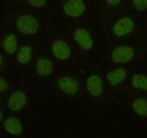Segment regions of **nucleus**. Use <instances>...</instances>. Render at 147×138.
<instances>
[{"mask_svg":"<svg viewBox=\"0 0 147 138\" xmlns=\"http://www.w3.org/2000/svg\"><path fill=\"white\" fill-rule=\"evenodd\" d=\"M136 57V50L132 46L122 45L114 47L111 54L110 59L112 63L117 65H124L131 63Z\"/></svg>","mask_w":147,"mask_h":138,"instance_id":"1","label":"nucleus"},{"mask_svg":"<svg viewBox=\"0 0 147 138\" xmlns=\"http://www.w3.org/2000/svg\"><path fill=\"white\" fill-rule=\"evenodd\" d=\"M15 25L19 32L24 35H35L40 28L38 19L30 14H22L18 17Z\"/></svg>","mask_w":147,"mask_h":138,"instance_id":"2","label":"nucleus"},{"mask_svg":"<svg viewBox=\"0 0 147 138\" xmlns=\"http://www.w3.org/2000/svg\"><path fill=\"white\" fill-rule=\"evenodd\" d=\"M136 29V22L129 16H123L113 23L111 29L113 36L123 38L130 35Z\"/></svg>","mask_w":147,"mask_h":138,"instance_id":"3","label":"nucleus"},{"mask_svg":"<svg viewBox=\"0 0 147 138\" xmlns=\"http://www.w3.org/2000/svg\"><path fill=\"white\" fill-rule=\"evenodd\" d=\"M129 76V71L126 68L119 65L109 69L106 74L107 83L112 87H118L125 82Z\"/></svg>","mask_w":147,"mask_h":138,"instance_id":"4","label":"nucleus"},{"mask_svg":"<svg viewBox=\"0 0 147 138\" xmlns=\"http://www.w3.org/2000/svg\"><path fill=\"white\" fill-rule=\"evenodd\" d=\"M86 87L92 97L99 98L102 96L104 91V84L102 77L97 74L89 75L86 81Z\"/></svg>","mask_w":147,"mask_h":138,"instance_id":"5","label":"nucleus"},{"mask_svg":"<svg viewBox=\"0 0 147 138\" xmlns=\"http://www.w3.org/2000/svg\"><path fill=\"white\" fill-rule=\"evenodd\" d=\"M64 13L70 18H78L86 10V4L83 0H67L62 6Z\"/></svg>","mask_w":147,"mask_h":138,"instance_id":"6","label":"nucleus"},{"mask_svg":"<svg viewBox=\"0 0 147 138\" xmlns=\"http://www.w3.org/2000/svg\"><path fill=\"white\" fill-rule=\"evenodd\" d=\"M74 40L77 42V44L86 51L91 50L94 45L93 38L91 35V33L84 28H78L74 31L73 34Z\"/></svg>","mask_w":147,"mask_h":138,"instance_id":"7","label":"nucleus"},{"mask_svg":"<svg viewBox=\"0 0 147 138\" xmlns=\"http://www.w3.org/2000/svg\"><path fill=\"white\" fill-rule=\"evenodd\" d=\"M51 52L57 59L66 61L71 55V49L67 43L62 39H55L51 45Z\"/></svg>","mask_w":147,"mask_h":138,"instance_id":"8","label":"nucleus"},{"mask_svg":"<svg viewBox=\"0 0 147 138\" xmlns=\"http://www.w3.org/2000/svg\"><path fill=\"white\" fill-rule=\"evenodd\" d=\"M57 85L61 91L70 95L77 94L79 90L78 81L71 76H61L57 81Z\"/></svg>","mask_w":147,"mask_h":138,"instance_id":"9","label":"nucleus"},{"mask_svg":"<svg viewBox=\"0 0 147 138\" xmlns=\"http://www.w3.org/2000/svg\"><path fill=\"white\" fill-rule=\"evenodd\" d=\"M27 104V96L21 91H14L10 95L8 100V107L13 111H20Z\"/></svg>","mask_w":147,"mask_h":138,"instance_id":"10","label":"nucleus"},{"mask_svg":"<svg viewBox=\"0 0 147 138\" xmlns=\"http://www.w3.org/2000/svg\"><path fill=\"white\" fill-rule=\"evenodd\" d=\"M4 131L12 136H19L22 133V123L16 117H8L3 122Z\"/></svg>","mask_w":147,"mask_h":138,"instance_id":"11","label":"nucleus"},{"mask_svg":"<svg viewBox=\"0 0 147 138\" xmlns=\"http://www.w3.org/2000/svg\"><path fill=\"white\" fill-rule=\"evenodd\" d=\"M130 84L134 90L147 93V75L145 73H135L130 77Z\"/></svg>","mask_w":147,"mask_h":138,"instance_id":"12","label":"nucleus"},{"mask_svg":"<svg viewBox=\"0 0 147 138\" xmlns=\"http://www.w3.org/2000/svg\"><path fill=\"white\" fill-rule=\"evenodd\" d=\"M54 67L53 62L45 58L38 59L35 63V70L40 76H48L51 75L54 71Z\"/></svg>","mask_w":147,"mask_h":138,"instance_id":"13","label":"nucleus"},{"mask_svg":"<svg viewBox=\"0 0 147 138\" xmlns=\"http://www.w3.org/2000/svg\"><path fill=\"white\" fill-rule=\"evenodd\" d=\"M131 110L133 113L141 118L147 117V98L138 97L131 102Z\"/></svg>","mask_w":147,"mask_h":138,"instance_id":"14","label":"nucleus"},{"mask_svg":"<svg viewBox=\"0 0 147 138\" xmlns=\"http://www.w3.org/2000/svg\"><path fill=\"white\" fill-rule=\"evenodd\" d=\"M2 48L7 54L13 55L18 50V39L14 34H9L3 39L2 42Z\"/></svg>","mask_w":147,"mask_h":138,"instance_id":"15","label":"nucleus"},{"mask_svg":"<svg viewBox=\"0 0 147 138\" xmlns=\"http://www.w3.org/2000/svg\"><path fill=\"white\" fill-rule=\"evenodd\" d=\"M32 54H33V50L30 46L24 45L17 51L16 59L20 64L26 65L30 61L32 58Z\"/></svg>","mask_w":147,"mask_h":138,"instance_id":"16","label":"nucleus"},{"mask_svg":"<svg viewBox=\"0 0 147 138\" xmlns=\"http://www.w3.org/2000/svg\"><path fill=\"white\" fill-rule=\"evenodd\" d=\"M133 8L138 12H145L147 10V0H132Z\"/></svg>","mask_w":147,"mask_h":138,"instance_id":"17","label":"nucleus"},{"mask_svg":"<svg viewBox=\"0 0 147 138\" xmlns=\"http://www.w3.org/2000/svg\"><path fill=\"white\" fill-rule=\"evenodd\" d=\"M27 2L35 8H41L45 6L46 0H27Z\"/></svg>","mask_w":147,"mask_h":138,"instance_id":"18","label":"nucleus"},{"mask_svg":"<svg viewBox=\"0 0 147 138\" xmlns=\"http://www.w3.org/2000/svg\"><path fill=\"white\" fill-rule=\"evenodd\" d=\"M8 89H9L8 81L4 77L1 76V78H0V91H1V93L3 94V92L6 91Z\"/></svg>","mask_w":147,"mask_h":138,"instance_id":"19","label":"nucleus"},{"mask_svg":"<svg viewBox=\"0 0 147 138\" xmlns=\"http://www.w3.org/2000/svg\"><path fill=\"white\" fill-rule=\"evenodd\" d=\"M107 4L110 6H118L121 3L122 0H104Z\"/></svg>","mask_w":147,"mask_h":138,"instance_id":"20","label":"nucleus"},{"mask_svg":"<svg viewBox=\"0 0 147 138\" xmlns=\"http://www.w3.org/2000/svg\"><path fill=\"white\" fill-rule=\"evenodd\" d=\"M0 58H1V60H0V64H1V66H2V65H3V55H1Z\"/></svg>","mask_w":147,"mask_h":138,"instance_id":"21","label":"nucleus"}]
</instances>
